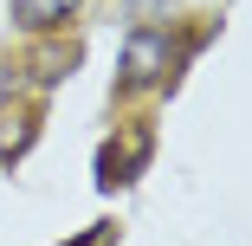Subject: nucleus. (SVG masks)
<instances>
[{
  "label": "nucleus",
  "instance_id": "f257e3e1",
  "mask_svg": "<svg viewBox=\"0 0 252 246\" xmlns=\"http://www.w3.org/2000/svg\"><path fill=\"white\" fill-rule=\"evenodd\" d=\"M168 71H175V33H162V26L129 33V45H123V91L168 84Z\"/></svg>",
  "mask_w": 252,
  "mask_h": 246
},
{
  "label": "nucleus",
  "instance_id": "f03ea898",
  "mask_svg": "<svg viewBox=\"0 0 252 246\" xmlns=\"http://www.w3.org/2000/svg\"><path fill=\"white\" fill-rule=\"evenodd\" d=\"M142 149H149V136H117V142H104V149H97V181H104V188H123V181L136 175Z\"/></svg>",
  "mask_w": 252,
  "mask_h": 246
},
{
  "label": "nucleus",
  "instance_id": "7ed1b4c3",
  "mask_svg": "<svg viewBox=\"0 0 252 246\" xmlns=\"http://www.w3.org/2000/svg\"><path fill=\"white\" fill-rule=\"evenodd\" d=\"M78 7H84V0H13V20H20L26 33H52V26H65Z\"/></svg>",
  "mask_w": 252,
  "mask_h": 246
},
{
  "label": "nucleus",
  "instance_id": "20e7f679",
  "mask_svg": "<svg viewBox=\"0 0 252 246\" xmlns=\"http://www.w3.org/2000/svg\"><path fill=\"white\" fill-rule=\"evenodd\" d=\"M13 91H20V65H0V104H7Z\"/></svg>",
  "mask_w": 252,
  "mask_h": 246
}]
</instances>
